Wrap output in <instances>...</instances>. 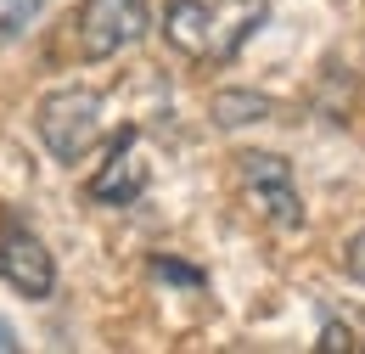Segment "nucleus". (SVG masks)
Returning a JSON list of instances; mask_svg holds the SVG:
<instances>
[{
  "label": "nucleus",
  "instance_id": "f8f14e48",
  "mask_svg": "<svg viewBox=\"0 0 365 354\" xmlns=\"http://www.w3.org/2000/svg\"><path fill=\"white\" fill-rule=\"evenodd\" d=\"M11 349H17V332H11L6 320H0V354H11Z\"/></svg>",
  "mask_w": 365,
  "mask_h": 354
},
{
  "label": "nucleus",
  "instance_id": "20e7f679",
  "mask_svg": "<svg viewBox=\"0 0 365 354\" xmlns=\"http://www.w3.org/2000/svg\"><path fill=\"white\" fill-rule=\"evenodd\" d=\"M140 191H146V163H140V130L124 124L107 146V163L85 180V197L91 203H107V208H130Z\"/></svg>",
  "mask_w": 365,
  "mask_h": 354
},
{
  "label": "nucleus",
  "instance_id": "f257e3e1",
  "mask_svg": "<svg viewBox=\"0 0 365 354\" xmlns=\"http://www.w3.org/2000/svg\"><path fill=\"white\" fill-rule=\"evenodd\" d=\"M34 135L46 141V152L56 163H85L91 146L101 141V96L85 85H62L40 96L34 107Z\"/></svg>",
  "mask_w": 365,
  "mask_h": 354
},
{
  "label": "nucleus",
  "instance_id": "9d476101",
  "mask_svg": "<svg viewBox=\"0 0 365 354\" xmlns=\"http://www.w3.org/2000/svg\"><path fill=\"white\" fill-rule=\"evenodd\" d=\"M343 275L365 287V231H354V236L343 242Z\"/></svg>",
  "mask_w": 365,
  "mask_h": 354
},
{
  "label": "nucleus",
  "instance_id": "9b49d317",
  "mask_svg": "<svg viewBox=\"0 0 365 354\" xmlns=\"http://www.w3.org/2000/svg\"><path fill=\"white\" fill-rule=\"evenodd\" d=\"M315 349H354V332H349L343 320H326V326H320V343H315Z\"/></svg>",
  "mask_w": 365,
  "mask_h": 354
},
{
  "label": "nucleus",
  "instance_id": "7ed1b4c3",
  "mask_svg": "<svg viewBox=\"0 0 365 354\" xmlns=\"http://www.w3.org/2000/svg\"><path fill=\"white\" fill-rule=\"evenodd\" d=\"M0 281L23 298H51L56 293V259L29 225H6L0 231Z\"/></svg>",
  "mask_w": 365,
  "mask_h": 354
},
{
  "label": "nucleus",
  "instance_id": "0eeeda50",
  "mask_svg": "<svg viewBox=\"0 0 365 354\" xmlns=\"http://www.w3.org/2000/svg\"><path fill=\"white\" fill-rule=\"evenodd\" d=\"M253 191V208L275 225V231H298L304 225V197L292 191V180H259V186H247Z\"/></svg>",
  "mask_w": 365,
  "mask_h": 354
},
{
  "label": "nucleus",
  "instance_id": "39448f33",
  "mask_svg": "<svg viewBox=\"0 0 365 354\" xmlns=\"http://www.w3.org/2000/svg\"><path fill=\"white\" fill-rule=\"evenodd\" d=\"M163 40L191 62H230L225 40H220V11L208 0H169L163 11Z\"/></svg>",
  "mask_w": 365,
  "mask_h": 354
},
{
  "label": "nucleus",
  "instance_id": "423d86ee",
  "mask_svg": "<svg viewBox=\"0 0 365 354\" xmlns=\"http://www.w3.org/2000/svg\"><path fill=\"white\" fill-rule=\"evenodd\" d=\"M275 113V96H264V90H242V85H230V90H214L208 96V118L220 124V130H242V124H270Z\"/></svg>",
  "mask_w": 365,
  "mask_h": 354
},
{
  "label": "nucleus",
  "instance_id": "f03ea898",
  "mask_svg": "<svg viewBox=\"0 0 365 354\" xmlns=\"http://www.w3.org/2000/svg\"><path fill=\"white\" fill-rule=\"evenodd\" d=\"M146 29H152L146 0H85L73 34H79V56L85 62H113L118 51L146 40Z\"/></svg>",
  "mask_w": 365,
  "mask_h": 354
},
{
  "label": "nucleus",
  "instance_id": "1a4fd4ad",
  "mask_svg": "<svg viewBox=\"0 0 365 354\" xmlns=\"http://www.w3.org/2000/svg\"><path fill=\"white\" fill-rule=\"evenodd\" d=\"M40 6L46 0H0V45H11L34 17H40Z\"/></svg>",
  "mask_w": 365,
  "mask_h": 354
},
{
  "label": "nucleus",
  "instance_id": "6e6552de",
  "mask_svg": "<svg viewBox=\"0 0 365 354\" xmlns=\"http://www.w3.org/2000/svg\"><path fill=\"white\" fill-rule=\"evenodd\" d=\"M146 275H152V281H163V287H180V293H202V287H208V270L185 265V259H175V253H152Z\"/></svg>",
  "mask_w": 365,
  "mask_h": 354
}]
</instances>
